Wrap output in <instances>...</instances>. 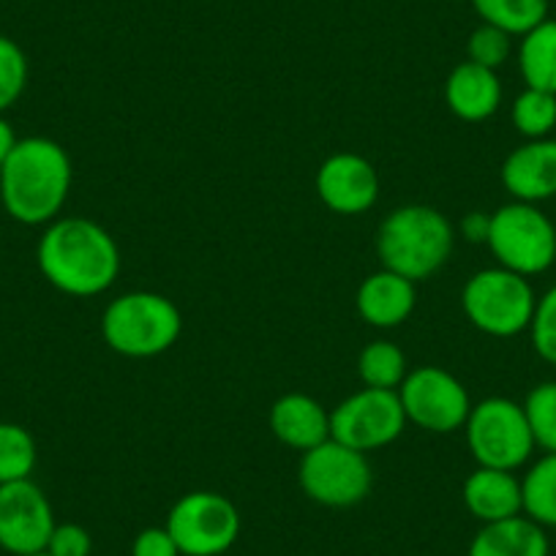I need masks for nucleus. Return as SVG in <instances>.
Here are the masks:
<instances>
[{"instance_id":"nucleus-1","label":"nucleus","mask_w":556,"mask_h":556,"mask_svg":"<svg viewBox=\"0 0 556 556\" xmlns=\"http://www.w3.org/2000/svg\"><path fill=\"white\" fill-rule=\"evenodd\" d=\"M41 276L58 292L72 298H96L115 285L121 273V249L101 224L66 216L47 224L36 245Z\"/></svg>"},{"instance_id":"nucleus-2","label":"nucleus","mask_w":556,"mask_h":556,"mask_svg":"<svg viewBox=\"0 0 556 556\" xmlns=\"http://www.w3.org/2000/svg\"><path fill=\"white\" fill-rule=\"evenodd\" d=\"M74 169L66 148L50 137H25L0 167V202L14 222L41 227L61 218Z\"/></svg>"},{"instance_id":"nucleus-3","label":"nucleus","mask_w":556,"mask_h":556,"mask_svg":"<svg viewBox=\"0 0 556 556\" xmlns=\"http://www.w3.org/2000/svg\"><path fill=\"white\" fill-rule=\"evenodd\" d=\"M456 232L445 213L431 205H404L388 213L377 229V256L384 270L426 281L451 260Z\"/></svg>"},{"instance_id":"nucleus-4","label":"nucleus","mask_w":556,"mask_h":556,"mask_svg":"<svg viewBox=\"0 0 556 556\" xmlns=\"http://www.w3.org/2000/svg\"><path fill=\"white\" fill-rule=\"evenodd\" d=\"M184 330V317L169 298L159 292H126L101 314V336L123 357H156L173 350Z\"/></svg>"},{"instance_id":"nucleus-5","label":"nucleus","mask_w":556,"mask_h":556,"mask_svg":"<svg viewBox=\"0 0 556 556\" xmlns=\"http://www.w3.org/2000/svg\"><path fill=\"white\" fill-rule=\"evenodd\" d=\"M538 295L527 276L507 267H485L469 276L462 290V308L469 323L494 339H513L529 330Z\"/></svg>"},{"instance_id":"nucleus-6","label":"nucleus","mask_w":556,"mask_h":556,"mask_svg":"<svg viewBox=\"0 0 556 556\" xmlns=\"http://www.w3.org/2000/svg\"><path fill=\"white\" fill-rule=\"evenodd\" d=\"M464 437L478 467L516 472L534 453V437L523 406L505 395H491L472 404Z\"/></svg>"},{"instance_id":"nucleus-7","label":"nucleus","mask_w":556,"mask_h":556,"mask_svg":"<svg viewBox=\"0 0 556 556\" xmlns=\"http://www.w3.org/2000/svg\"><path fill=\"white\" fill-rule=\"evenodd\" d=\"M500 267L518 276H540L556 262V227L538 205L507 202L491 213L489 243Z\"/></svg>"},{"instance_id":"nucleus-8","label":"nucleus","mask_w":556,"mask_h":556,"mask_svg":"<svg viewBox=\"0 0 556 556\" xmlns=\"http://www.w3.org/2000/svg\"><path fill=\"white\" fill-rule=\"evenodd\" d=\"M298 480L308 500L333 510L361 505L374 485L366 453L352 451L336 440H325L323 445L303 453Z\"/></svg>"},{"instance_id":"nucleus-9","label":"nucleus","mask_w":556,"mask_h":556,"mask_svg":"<svg viewBox=\"0 0 556 556\" xmlns=\"http://www.w3.org/2000/svg\"><path fill=\"white\" fill-rule=\"evenodd\" d=\"M180 556H222L240 534V513L232 500L216 491H191L169 510L167 523Z\"/></svg>"},{"instance_id":"nucleus-10","label":"nucleus","mask_w":556,"mask_h":556,"mask_svg":"<svg viewBox=\"0 0 556 556\" xmlns=\"http://www.w3.org/2000/svg\"><path fill=\"white\" fill-rule=\"evenodd\" d=\"M406 424L431 434H453L464 429L472 399L462 379L440 366L412 368L399 388Z\"/></svg>"},{"instance_id":"nucleus-11","label":"nucleus","mask_w":556,"mask_h":556,"mask_svg":"<svg viewBox=\"0 0 556 556\" xmlns=\"http://www.w3.org/2000/svg\"><path fill=\"white\" fill-rule=\"evenodd\" d=\"M404 429L406 415L399 390L363 388L346 395L330 412V440L361 453L393 445L404 434Z\"/></svg>"},{"instance_id":"nucleus-12","label":"nucleus","mask_w":556,"mask_h":556,"mask_svg":"<svg viewBox=\"0 0 556 556\" xmlns=\"http://www.w3.org/2000/svg\"><path fill=\"white\" fill-rule=\"evenodd\" d=\"M50 500L34 480L0 485V548L12 556L39 554L55 529Z\"/></svg>"},{"instance_id":"nucleus-13","label":"nucleus","mask_w":556,"mask_h":556,"mask_svg":"<svg viewBox=\"0 0 556 556\" xmlns=\"http://www.w3.org/2000/svg\"><path fill=\"white\" fill-rule=\"evenodd\" d=\"M317 194L328 211L339 216H361L379 200V175L368 159L357 153H336L317 173Z\"/></svg>"},{"instance_id":"nucleus-14","label":"nucleus","mask_w":556,"mask_h":556,"mask_svg":"<svg viewBox=\"0 0 556 556\" xmlns=\"http://www.w3.org/2000/svg\"><path fill=\"white\" fill-rule=\"evenodd\" d=\"M502 186L516 202L554 200L556 197V139H527L502 164Z\"/></svg>"},{"instance_id":"nucleus-15","label":"nucleus","mask_w":556,"mask_h":556,"mask_svg":"<svg viewBox=\"0 0 556 556\" xmlns=\"http://www.w3.org/2000/svg\"><path fill=\"white\" fill-rule=\"evenodd\" d=\"M417 303L415 281L399 276L393 270H377L357 287L355 308L363 323L379 330H390L404 325L412 317Z\"/></svg>"},{"instance_id":"nucleus-16","label":"nucleus","mask_w":556,"mask_h":556,"mask_svg":"<svg viewBox=\"0 0 556 556\" xmlns=\"http://www.w3.org/2000/svg\"><path fill=\"white\" fill-rule=\"evenodd\" d=\"M273 437L292 451H312L330 440V412L306 393H287L270 406L267 415Z\"/></svg>"},{"instance_id":"nucleus-17","label":"nucleus","mask_w":556,"mask_h":556,"mask_svg":"<svg viewBox=\"0 0 556 556\" xmlns=\"http://www.w3.org/2000/svg\"><path fill=\"white\" fill-rule=\"evenodd\" d=\"M445 104L458 121L480 123L489 121L502 104V83L494 68L464 61L447 74Z\"/></svg>"},{"instance_id":"nucleus-18","label":"nucleus","mask_w":556,"mask_h":556,"mask_svg":"<svg viewBox=\"0 0 556 556\" xmlns=\"http://www.w3.org/2000/svg\"><path fill=\"white\" fill-rule=\"evenodd\" d=\"M464 507L478 518L480 523L505 521V518L521 516L523 513V496H521V480L505 469L478 467L462 489Z\"/></svg>"},{"instance_id":"nucleus-19","label":"nucleus","mask_w":556,"mask_h":556,"mask_svg":"<svg viewBox=\"0 0 556 556\" xmlns=\"http://www.w3.org/2000/svg\"><path fill=\"white\" fill-rule=\"evenodd\" d=\"M548 534L532 518L513 516L483 523L469 543L467 556H548Z\"/></svg>"},{"instance_id":"nucleus-20","label":"nucleus","mask_w":556,"mask_h":556,"mask_svg":"<svg viewBox=\"0 0 556 556\" xmlns=\"http://www.w3.org/2000/svg\"><path fill=\"white\" fill-rule=\"evenodd\" d=\"M518 68L527 88L556 96V20H543L521 36Z\"/></svg>"},{"instance_id":"nucleus-21","label":"nucleus","mask_w":556,"mask_h":556,"mask_svg":"<svg viewBox=\"0 0 556 556\" xmlns=\"http://www.w3.org/2000/svg\"><path fill=\"white\" fill-rule=\"evenodd\" d=\"M523 516L540 527L556 529V453H545L521 480Z\"/></svg>"},{"instance_id":"nucleus-22","label":"nucleus","mask_w":556,"mask_h":556,"mask_svg":"<svg viewBox=\"0 0 556 556\" xmlns=\"http://www.w3.org/2000/svg\"><path fill=\"white\" fill-rule=\"evenodd\" d=\"M475 12L485 25L523 36L548 20V0H472Z\"/></svg>"},{"instance_id":"nucleus-23","label":"nucleus","mask_w":556,"mask_h":556,"mask_svg":"<svg viewBox=\"0 0 556 556\" xmlns=\"http://www.w3.org/2000/svg\"><path fill=\"white\" fill-rule=\"evenodd\" d=\"M357 374H361L366 388L377 390H399L401 382L409 374L406 355L393 341H371L357 357Z\"/></svg>"},{"instance_id":"nucleus-24","label":"nucleus","mask_w":556,"mask_h":556,"mask_svg":"<svg viewBox=\"0 0 556 556\" xmlns=\"http://www.w3.org/2000/svg\"><path fill=\"white\" fill-rule=\"evenodd\" d=\"M39 462L34 434L20 424L0 420V485L28 480Z\"/></svg>"},{"instance_id":"nucleus-25","label":"nucleus","mask_w":556,"mask_h":556,"mask_svg":"<svg viewBox=\"0 0 556 556\" xmlns=\"http://www.w3.org/2000/svg\"><path fill=\"white\" fill-rule=\"evenodd\" d=\"M516 131L527 139H545L556 128V96L523 88L510 106Z\"/></svg>"},{"instance_id":"nucleus-26","label":"nucleus","mask_w":556,"mask_h":556,"mask_svg":"<svg viewBox=\"0 0 556 556\" xmlns=\"http://www.w3.org/2000/svg\"><path fill=\"white\" fill-rule=\"evenodd\" d=\"M521 406L529 420V429H532L534 447L556 453V382L534 384Z\"/></svg>"},{"instance_id":"nucleus-27","label":"nucleus","mask_w":556,"mask_h":556,"mask_svg":"<svg viewBox=\"0 0 556 556\" xmlns=\"http://www.w3.org/2000/svg\"><path fill=\"white\" fill-rule=\"evenodd\" d=\"M28 85V58L17 41L0 36V115L20 101Z\"/></svg>"},{"instance_id":"nucleus-28","label":"nucleus","mask_w":556,"mask_h":556,"mask_svg":"<svg viewBox=\"0 0 556 556\" xmlns=\"http://www.w3.org/2000/svg\"><path fill=\"white\" fill-rule=\"evenodd\" d=\"M513 52V36L505 30L494 28V25H478L467 39V61L478 63L485 68L505 66L507 58Z\"/></svg>"},{"instance_id":"nucleus-29","label":"nucleus","mask_w":556,"mask_h":556,"mask_svg":"<svg viewBox=\"0 0 556 556\" xmlns=\"http://www.w3.org/2000/svg\"><path fill=\"white\" fill-rule=\"evenodd\" d=\"M529 339H532L534 352L545 363L556 366V285L538 298L532 323H529Z\"/></svg>"},{"instance_id":"nucleus-30","label":"nucleus","mask_w":556,"mask_h":556,"mask_svg":"<svg viewBox=\"0 0 556 556\" xmlns=\"http://www.w3.org/2000/svg\"><path fill=\"white\" fill-rule=\"evenodd\" d=\"M47 554L52 556H90L93 551V538L85 527L79 523H55L50 534V543H47Z\"/></svg>"},{"instance_id":"nucleus-31","label":"nucleus","mask_w":556,"mask_h":556,"mask_svg":"<svg viewBox=\"0 0 556 556\" xmlns=\"http://www.w3.org/2000/svg\"><path fill=\"white\" fill-rule=\"evenodd\" d=\"M131 556H180V548L167 527H148L134 538Z\"/></svg>"},{"instance_id":"nucleus-32","label":"nucleus","mask_w":556,"mask_h":556,"mask_svg":"<svg viewBox=\"0 0 556 556\" xmlns=\"http://www.w3.org/2000/svg\"><path fill=\"white\" fill-rule=\"evenodd\" d=\"M491 232V213L472 211L458 222V235H462L467 243H489Z\"/></svg>"},{"instance_id":"nucleus-33","label":"nucleus","mask_w":556,"mask_h":556,"mask_svg":"<svg viewBox=\"0 0 556 556\" xmlns=\"http://www.w3.org/2000/svg\"><path fill=\"white\" fill-rule=\"evenodd\" d=\"M17 142H20V137H17V134H14L12 123H9L7 117L0 115V167H3V162H7L9 153L14 151V146H17Z\"/></svg>"},{"instance_id":"nucleus-34","label":"nucleus","mask_w":556,"mask_h":556,"mask_svg":"<svg viewBox=\"0 0 556 556\" xmlns=\"http://www.w3.org/2000/svg\"><path fill=\"white\" fill-rule=\"evenodd\" d=\"M28 556H52V554H47V551H39V554H28Z\"/></svg>"}]
</instances>
